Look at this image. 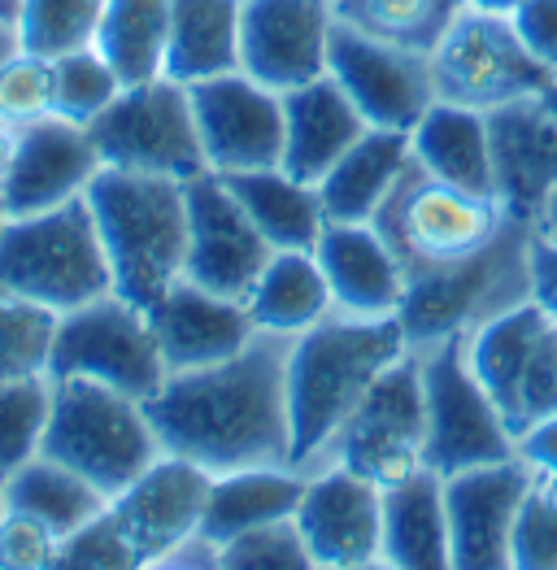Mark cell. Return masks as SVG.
I'll use <instances>...</instances> for the list:
<instances>
[{"label": "cell", "mask_w": 557, "mask_h": 570, "mask_svg": "<svg viewBox=\"0 0 557 570\" xmlns=\"http://www.w3.org/2000/svg\"><path fill=\"white\" fill-rule=\"evenodd\" d=\"M166 453H179L209 475L240 466L287 462V392L283 340L257 335L244 353L218 366L170 371L148 401Z\"/></svg>", "instance_id": "6da1fadb"}, {"label": "cell", "mask_w": 557, "mask_h": 570, "mask_svg": "<svg viewBox=\"0 0 557 570\" xmlns=\"http://www.w3.org/2000/svg\"><path fill=\"white\" fill-rule=\"evenodd\" d=\"M410 348L401 318L331 314L319 327L283 344L287 392V462L301 471L323 466L344 423L362 405L374 375Z\"/></svg>", "instance_id": "7a4b0ae2"}, {"label": "cell", "mask_w": 557, "mask_h": 570, "mask_svg": "<svg viewBox=\"0 0 557 570\" xmlns=\"http://www.w3.org/2000/svg\"><path fill=\"white\" fill-rule=\"evenodd\" d=\"M96 236L109 257L114 292L136 305H157V296L184 279L187 262V184L114 170L105 166L88 188Z\"/></svg>", "instance_id": "3957f363"}, {"label": "cell", "mask_w": 557, "mask_h": 570, "mask_svg": "<svg viewBox=\"0 0 557 570\" xmlns=\"http://www.w3.org/2000/svg\"><path fill=\"white\" fill-rule=\"evenodd\" d=\"M527 239L531 223L510 218V227L479 253L453 262L410 266L401 296V332L414 348L462 340L479 323L497 318L501 309L527 301Z\"/></svg>", "instance_id": "277c9868"}, {"label": "cell", "mask_w": 557, "mask_h": 570, "mask_svg": "<svg viewBox=\"0 0 557 570\" xmlns=\"http://www.w3.org/2000/svg\"><path fill=\"white\" fill-rule=\"evenodd\" d=\"M45 453L70 471L92 479L114 501L139 471H148L166 449L153 428L148 401L92 380H52V419Z\"/></svg>", "instance_id": "5b68a950"}, {"label": "cell", "mask_w": 557, "mask_h": 570, "mask_svg": "<svg viewBox=\"0 0 557 570\" xmlns=\"http://www.w3.org/2000/svg\"><path fill=\"white\" fill-rule=\"evenodd\" d=\"M0 287L52 314H70L114 292L88 200L9 218L0 227Z\"/></svg>", "instance_id": "8992f818"}, {"label": "cell", "mask_w": 557, "mask_h": 570, "mask_svg": "<svg viewBox=\"0 0 557 570\" xmlns=\"http://www.w3.org/2000/svg\"><path fill=\"white\" fill-rule=\"evenodd\" d=\"M166 375L170 366L157 348L148 309L123 292H105L70 314H57L48 380H92L153 401Z\"/></svg>", "instance_id": "52a82bcc"}, {"label": "cell", "mask_w": 557, "mask_h": 570, "mask_svg": "<svg viewBox=\"0 0 557 570\" xmlns=\"http://www.w3.org/2000/svg\"><path fill=\"white\" fill-rule=\"evenodd\" d=\"M422 392H427V435L422 458L440 475L514 458V428L492 392L479 383L462 340H440L418 348Z\"/></svg>", "instance_id": "ba28073f"}, {"label": "cell", "mask_w": 557, "mask_h": 570, "mask_svg": "<svg viewBox=\"0 0 557 570\" xmlns=\"http://www.w3.org/2000/svg\"><path fill=\"white\" fill-rule=\"evenodd\" d=\"M92 140L100 161L114 170L162 175L179 184L209 175L192 114V88L170 75L123 88V96L92 122Z\"/></svg>", "instance_id": "9c48e42d"}, {"label": "cell", "mask_w": 557, "mask_h": 570, "mask_svg": "<svg viewBox=\"0 0 557 570\" xmlns=\"http://www.w3.org/2000/svg\"><path fill=\"white\" fill-rule=\"evenodd\" d=\"M431 75L436 96L483 114L514 100H531L549 83V70L522 48L506 13H483L466 4L431 48Z\"/></svg>", "instance_id": "30bf717a"}, {"label": "cell", "mask_w": 557, "mask_h": 570, "mask_svg": "<svg viewBox=\"0 0 557 570\" xmlns=\"http://www.w3.org/2000/svg\"><path fill=\"white\" fill-rule=\"evenodd\" d=\"M374 223L397 244L405 266H431L479 253L510 227V214L497 196L453 188L422 170H410V179L397 188Z\"/></svg>", "instance_id": "8fae6325"}, {"label": "cell", "mask_w": 557, "mask_h": 570, "mask_svg": "<svg viewBox=\"0 0 557 570\" xmlns=\"http://www.w3.org/2000/svg\"><path fill=\"white\" fill-rule=\"evenodd\" d=\"M326 75L349 92L371 127L410 131L436 100V75L431 52L405 45H388L379 36H367L335 18Z\"/></svg>", "instance_id": "7c38bea8"}, {"label": "cell", "mask_w": 557, "mask_h": 570, "mask_svg": "<svg viewBox=\"0 0 557 570\" xmlns=\"http://www.w3.org/2000/svg\"><path fill=\"white\" fill-rule=\"evenodd\" d=\"M296 527L314 570L383 567V492L340 462L305 471Z\"/></svg>", "instance_id": "4fadbf2b"}, {"label": "cell", "mask_w": 557, "mask_h": 570, "mask_svg": "<svg viewBox=\"0 0 557 570\" xmlns=\"http://www.w3.org/2000/svg\"><path fill=\"white\" fill-rule=\"evenodd\" d=\"M100 170H105V161L92 140V127L48 114V118L13 127L0 196H4L9 218L45 214L57 205L84 200Z\"/></svg>", "instance_id": "5bb4252c"}, {"label": "cell", "mask_w": 557, "mask_h": 570, "mask_svg": "<svg viewBox=\"0 0 557 570\" xmlns=\"http://www.w3.org/2000/svg\"><path fill=\"white\" fill-rule=\"evenodd\" d=\"M192 114L214 175H244L283 161V92L244 70L192 83Z\"/></svg>", "instance_id": "9a60e30c"}, {"label": "cell", "mask_w": 557, "mask_h": 570, "mask_svg": "<svg viewBox=\"0 0 557 570\" xmlns=\"http://www.w3.org/2000/svg\"><path fill=\"white\" fill-rule=\"evenodd\" d=\"M531 488L536 475L518 458L444 475L453 570H514V531Z\"/></svg>", "instance_id": "2e32d148"}, {"label": "cell", "mask_w": 557, "mask_h": 570, "mask_svg": "<svg viewBox=\"0 0 557 570\" xmlns=\"http://www.w3.org/2000/svg\"><path fill=\"white\" fill-rule=\"evenodd\" d=\"M331 31H335L331 0H244L240 70L262 88L292 92L326 75Z\"/></svg>", "instance_id": "e0dca14e"}, {"label": "cell", "mask_w": 557, "mask_h": 570, "mask_svg": "<svg viewBox=\"0 0 557 570\" xmlns=\"http://www.w3.org/2000/svg\"><path fill=\"white\" fill-rule=\"evenodd\" d=\"M271 244L253 227L244 205L235 200L223 175L187 179V262L184 275L192 284L214 287L223 296H248L253 279L271 262Z\"/></svg>", "instance_id": "ac0fdd59"}, {"label": "cell", "mask_w": 557, "mask_h": 570, "mask_svg": "<svg viewBox=\"0 0 557 570\" xmlns=\"http://www.w3.org/2000/svg\"><path fill=\"white\" fill-rule=\"evenodd\" d=\"M209 479L214 475L201 471L196 462H187L179 453H162L109 501L114 519L136 544L139 567H166L170 553H179L187 540L201 535Z\"/></svg>", "instance_id": "d6986e66"}, {"label": "cell", "mask_w": 557, "mask_h": 570, "mask_svg": "<svg viewBox=\"0 0 557 570\" xmlns=\"http://www.w3.org/2000/svg\"><path fill=\"white\" fill-rule=\"evenodd\" d=\"M148 323L170 371L232 362L235 353H244L257 340V327L240 296L192 284L187 275L166 287L157 305H148Z\"/></svg>", "instance_id": "ffe728a7"}, {"label": "cell", "mask_w": 557, "mask_h": 570, "mask_svg": "<svg viewBox=\"0 0 557 570\" xmlns=\"http://www.w3.org/2000/svg\"><path fill=\"white\" fill-rule=\"evenodd\" d=\"M314 257L323 266L335 314L353 318H397L410 266L379 223H326Z\"/></svg>", "instance_id": "44dd1931"}, {"label": "cell", "mask_w": 557, "mask_h": 570, "mask_svg": "<svg viewBox=\"0 0 557 570\" xmlns=\"http://www.w3.org/2000/svg\"><path fill=\"white\" fill-rule=\"evenodd\" d=\"M497 157V200L518 223H536L545 196L557 188V118L531 100L488 114Z\"/></svg>", "instance_id": "7402d4cb"}, {"label": "cell", "mask_w": 557, "mask_h": 570, "mask_svg": "<svg viewBox=\"0 0 557 570\" xmlns=\"http://www.w3.org/2000/svg\"><path fill=\"white\" fill-rule=\"evenodd\" d=\"M371 122L349 100V92L323 75L283 92V161L296 179L319 184L326 170L358 144Z\"/></svg>", "instance_id": "603a6c76"}, {"label": "cell", "mask_w": 557, "mask_h": 570, "mask_svg": "<svg viewBox=\"0 0 557 570\" xmlns=\"http://www.w3.org/2000/svg\"><path fill=\"white\" fill-rule=\"evenodd\" d=\"M410 170H414L410 131L367 127L358 144L319 179L326 223H374L397 188L410 179Z\"/></svg>", "instance_id": "cb8c5ba5"}, {"label": "cell", "mask_w": 557, "mask_h": 570, "mask_svg": "<svg viewBox=\"0 0 557 570\" xmlns=\"http://www.w3.org/2000/svg\"><path fill=\"white\" fill-rule=\"evenodd\" d=\"M414 170L466 191L497 196V157H492V122L483 109L436 96L431 109L410 127Z\"/></svg>", "instance_id": "d4e9b609"}, {"label": "cell", "mask_w": 557, "mask_h": 570, "mask_svg": "<svg viewBox=\"0 0 557 570\" xmlns=\"http://www.w3.org/2000/svg\"><path fill=\"white\" fill-rule=\"evenodd\" d=\"M244 309H248L257 335L283 340V344L331 318L335 296H331V284H326L314 248H275L271 262L262 266V275L248 287Z\"/></svg>", "instance_id": "484cf974"}, {"label": "cell", "mask_w": 557, "mask_h": 570, "mask_svg": "<svg viewBox=\"0 0 557 570\" xmlns=\"http://www.w3.org/2000/svg\"><path fill=\"white\" fill-rule=\"evenodd\" d=\"M383 567L453 570L444 475L422 466L418 475L383 492Z\"/></svg>", "instance_id": "4316f807"}, {"label": "cell", "mask_w": 557, "mask_h": 570, "mask_svg": "<svg viewBox=\"0 0 557 570\" xmlns=\"http://www.w3.org/2000/svg\"><path fill=\"white\" fill-rule=\"evenodd\" d=\"M305 492V471L292 462H266V466H240L227 475L209 479L205 523L201 535L223 544L240 531L278 523L296 514V501Z\"/></svg>", "instance_id": "83f0119b"}, {"label": "cell", "mask_w": 557, "mask_h": 570, "mask_svg": "<svg viewBox=\"0 0 557 570\" xmlns=\"http://www.w3.org/2000/svg\"><path fill=\"white\" fill-rule=\"evenodd\" d=\"M253 227L271 248H314L326 227L319 184L296 179L287 166H262L244 175H223Z\"/></svg>", "instance_id": "f1b7e54d"}, {"label": "cell", "mask_w": 557, "mask_h": 570, "mask_svg": "<svg viewBox=\"0 0 557 570\" xmlns=\"http://www.w3.org/2000/svg\"><path fill=\"white\" fill-rule=\"evenodd\" d=\"M240 9L244 0H170L166 75L192 88L240 70Z\"/></svg>", "instance_id": "f546056e"}, {"label": "cell", "mask_w": 557, "mask_h": 570, "mask_svg": "<svg viewBox=\"0 0 557 570\" xmlns=\"http://www.w3.org/2000/svg\"><path fill=\"white\" fill-rule=\"evenodd\" d=\"M549 318L522 301L501 309L497 318L479 323L475 332L466 335V357H470V371L479 375V383L492 392V401L506 410L514 428V405H518V387H522V371L536 353V340L545 335Z\"/></svg>", "instance_id": "4dcf8cb0"}, {"label": "cell", "mask_w": 557, "mask_h": 570, "mask_svg": "<svg viewBox=\"0 0 557 570\" xmlns=\"http://www.w3.org/2000/svg\"><path fill=\"white\" fill-rule=\"evenodd\" d=\"M0 488H4V505L9 510H22V514L48 523L61 540L109 505V497L96 488L92 479H84L79 471H70L66 462H57L48 453L31 458L22 471H13Z\"/></svg>", "instance_id": "1f68e13d"}, {"label": "cell", "mask_w": 557, "mask_h": 570, "mask_svg": "<svg viewBox=\"0 0 557 570\" xmlns=\"http://www.w3.org/2000/svg\"><path fill=\"white\" fill-rule=\"evenodd\" d=\"M170 40V0H105L96 48L109 57L127 88L166 75Z\"/></svg>", "instance_id": "d6a6232c"}, {"label": "cell", "mask_w": 557, "mask_h": 570, "mask_svg": "<svg viewBox=\"0 0 557 570\" xmlns=\"http://www.w3.org/2000/svg\"><path fill=\"white\" fill-rule=\"evenodd\" d=\"M331 4L340 22L418 52H431L462 9V0H331Z\"/></svg>", "instance_id": "836d02e7"}, {"label": "cell", "mask_w": 557, "mask_h": 570, "mask_svg": "<svg viewBox=\"0 0 557 570\" xmlns=\"http://www.w3.org/2000/svg\"><path fill=\"white\" fill-rule=\"evenodd\" d=\"M48 419H52V380L48 375L0 383V483L45 453Z\"/></svg>", "instance_id": "e575fe53"}, {"label": "cell", "mask_w": 557, "mask_h": 570, "mask_svg": "<svg viewBox=\"0 0 557 570\" xmlns=\"http://www.w3.org/2000/svg\"><path fill=\"white\" fill-rule=\"evenodd\" d=\"M123 88L127 83L118 79V70L109 66V57L96 45L52 57V114L57 118L92 127L96 118L123 96Z\"/></svg>", "instance_id": "d590c367"}, {"label": "cell", "mask_w": 557, "mask_h": 570, "mask_svg": "<svg viewBox=\"0 0 557 570\" xmlns=\"http://www.w3.org/2000/svg\"><path fill=\"white\" fill-rule=\"evenodd\" d=\"M105 0H18V45L40 57H61L75 48L96 45V27H100Z\"/></svg>", "instance_id": "8d00e7d4"}, {"label": "cell", "mask_w": 557, "mask_h": 570, "mask_svg": "<svg viewBox=\"0 0 557 570\" xmlns=\"http://www.w3.org/2000/svg\"><path fill=\"white\" fill-rule=\"evenodd\" d=\"M57 314L0 287V383L48 375Z\"/></svg>", "instance_id": "74e56055"}, {"label": "cell", "mask_w": 557, "mask_h": 570, "mask_svg": "<svg viewBox=\"0 0 557 570\" xmlns=\"http://www.w3.org/2000/svg\"><path fill=\"white\" fill-rule=\"evenodd\" d=\"M326 462L349 466L353 475H362L367 483H374L379 492L405 483V479L418 475V471L427 466L418 440L392 435V431H379V428H344Z\"/></svg>", "instance_id": "f35d334b"}, {"label": "cell", "mask_w": 557, "mask_h": 570, "mask_svg": "<svg viewBox=\"0 0 557 570\" xmlns=\"http://www.w3.org/2000/svg\"><path fill=\"white\" fill-rule=\"evenodd\" d=\"M218 567L235 570H314L310 549L301 540L296 519H278V523L240 531L232 540L218 544Z\"/></svg>", "instance_id": "ab89813d"}, {"label": "cell", "mask_w": 557, "mask_h": 570, "mask_svg": "<svg viewBox=\"0 0 557 570\" xmlns=\"http://www.w3.org/2000/svg\"><path fill=\"white\" fill-rule=\"evenodd\" d=\"M52 114V61L40 52L18 48L0 66V122L22 127Z\"/></svg>", "instance_id": "60d3db41"}, {"label": "cell", "mask_w": 557, "mask_h": 570, "mask_svg": "<svg viewBox=\"0 0 557 570\" xmlns=\"http://www.w3.org/2000/svg\"><path fill=\"white\" fill-rule=\"evenodd\" d=\"M514 570H557V479H536L518 514Z\"/></svg>", "instance_id": "b9f144b4"}, {"label": "cell", "mask_w": 557, "mask_h": 570, "mask_svg": "<svg viewBox=\"0 0 557 570\" xmlns=\"http://www.w3.org/2000/svg\"><path fill=\"white\" fill-rule=\"evenodd\" d=\"M57 567H96V570H123V567H139L136 544L127 540L123 523L114 519V510L105 505L96 519L70 531L57 549Z\"/></svg>", "instance_id": "7bdbcfd3"}, {"label": "cell", "mask_w": 557, "mask_h": 570, "mask_svg": "<svg viewBox=\"0 0 557 570\" xmlns=\"http://www.w3.org/2000/svg\"><path fill=\"white\" fill-rule=\"evenodd\" d=\"M57 549H61V535L52 527L4 505V519H0V570L57 567Z\"/></svg>", "instance_id": "ee69618b"}, {"label": "cell", "mask_w": 557, "mask_h": 570, "mask_svg": "<svg viewBox=\"0 0 557 570\" xmlns=\"http://www.w3.org/2000/svg\"><path fill=\"white\" fill-rule=\"evenodd\" d=\"M557 410V323L545 327V335L536 340V353L522 371V387H518V405H514V435L522 423L554 414Z\"/></svg>", "instance_id": "f6af8a7d"}, {"label": "cell", "mask_w": 557, "mask_h": 570, "mask_svg": "<svg viewBox=\"0 0 557 570\" xmlns=\"http://www.w3.org/2000/svg\"><path fill=\"white\" fill-rule=\"evenodd\" d=\"M522 48L554 75L557 70V0H518L510 13Z\"/></svg>", "instance_id": "bcb514c9"}, {"label": "cell", "mask_w": 557, "mask_h": 570, "mask_svg": "<svg viewBox=\"0 0 557 570\" xmlns=\"http://www.w3.org/2000/svg\"><path fill=\"white\" fill-rule=\"evenodd\" d=\"M527 301L557 323V239L540 236L536 227L527 239Z\"/></svg>", "instance_id": "7dc6e473"}, {"label": "cell", "mask_w": 557, "mask_h": 570, "mask_svg": "<svg viewBox=\"0 0 557 570\" xmlns=\"http://www.w3.org/2000/svg\"><path fill=\"white\" fill-rule=\"evenodd\" d=\"M514 458L536 479H557V410L518 428V435H514Z\"/></svg>", "instance_id": "c3c4849f"}, {"label": "cell", "mask_w": 557, "mask_h": 570, "mask_svg": "<svg viewBox=\"0 0 557 570\" xmlns=\"http://www.w3.org/2000/svg\"><path fill=\"white\" fill-rule=\"evenodd\" d=\"M540 236L557 239V188L545 196V205H540V214H536V223H531Z\"/></svg>", "instance_id": "681fc988"}, {"label": "cell", "mask_w": 557, "mask_h": 570, "mask_svg": "<svg viewBox=\"0 0 557 570\" xmlns=\"http://www.w3.org/2000/svg\"><path fill=\"white\" fill-rule=\"evenodd\" d=\"M462 4L466 9H483V13H506V18L518 9V0H462Z\"/></svg>", "instance_id": "f907efd6"}, {"label": "cell", "mask_w": 557, "mask_h": 570, "mask_svg": "<svg viewBox=\"0 0 557 570\" xmlns=\"http://www.w3.org/2000/svg\"><path fill=\"white\" fill-rule=\"evenodd\" d=\"M536 105H540L545 114H554V118H557V70L549 75V83H545V88L536 92Z\"/></svg>", "instance_id": "816d5d0a"}, {"label": "cell", "mask_w": 557, "mask_h": 570, "mask_svg": "<svg viewBox=\"0 0 557 570\" xmlns=\"http://www.w3.org/2000/svg\"><path fill=\"white\" fill-rule=\"evenodd\" d=\"M18 48H22V45H18V31H13V22H9V27H0V66H4V61H9Z\"/></svg>", "instance_id": "f5cc1de1"}, {"label": "cell", "mask_w": 557, "mask_h": 570, "mask_svg": "<svg viewBox=\"0 0 557 570\" xmlns=\"http://www.w3.org/2000/svg\"><path fill=\"white\" fill-rule=\"evenodd\" d=\"M9 144H13V127L0 122V179H4V166H9Z\"/></svg>", "instance_id": "db71d44e"}, {"label": "cell", "mask_w": 557, "mask_h": 570, "mask_svg": "<svg viewBox=\"0 0 557 570\" xmlns=\"http://www.w3.org/2000/svg\"><path fill=\"white\" fill-rule=\"evenodd\" d=\"M18 18V0H0V27H9Z\"/></svg>", "instance_id": "11a10c76"}, {"label": "cell", "mask_w": 557, "mask_h": 570, "mask_svg": "<svg viewBox=\"0 0 557 570\" xmlns=\"http://www.w3.org/2000/svg\"><path fill=\"white\" fill-rule=\"evenodd\" d=\"M9 223V209H4V196H0V227Z\"/></svg>", "instance_id": "9f6ffc18"}, {"label": "cell", "mask_w": 557, "mask_h": 570, "mask_svg": "<svg viewBox=\"0 0 557 570\" xmlns=\"http://www.w3.org/2000/svg\"><path fill=\"white\" fill-rule=\"evenodd\" d=\"M0 519H4V488H0Z\"/></svg>", "instance_id": "6f0895ef"}]
</instances>
